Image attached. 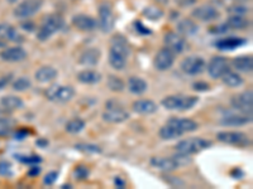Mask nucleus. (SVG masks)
Returning <instances> with one entry per match:
<instances>
[{"label": "nucleus", "mask_w": 253, "mask_h": 189, "mask_svg": "<svg viewBox=\"0 0 253 189\" xmlns=\"http://www.w3.org/2000/svg\"><path fill=\"white\" fill-rule=\"evenodd\" d=\"M132 109L135 114L152 115L157 111V103L152 100H137L132 103Z\"/></svg>", "instance_id": "obj_21"}, {"label": "nucleus", "mask_w": 253, "mask_h": 189, "mask_svg": "<svg viewBox=\"0 0 253 189\" xmlns=\"http://www.w3.org/2000/svg\"><path fill=\"white\" fill-rule=\"evenodd\" d=\"M191 15L195 19L202 20V22H205V23H209V22H214V20L219 19L220 13H219V10L215 6L210 5V4H204V5L196 6L193 10V13H191Z\"/></svg>", "instance_id": "obj_13"}, {"label": "nucleus", "mask_w": 253, "mask_h": 189, "mask_svg": "<svg viewBox=\"0 0 253 189\" xmlns=\"http://www.w3.org/2000/svg\"><path fill=\"white\" fill-rule=\"evenodd\" d=\"M114 184H115V187H117V188H119V189H123L124 187H126V182H124L121 177H115L114 178Z\"/></svg>", "instance_id": "obj_50"}, {"label": "nucleus", "mask_w": 253, "mask_h": 189, "mask_svg": "<svg viewBox=\"0 0 253 189\" xmlns=\"http://www.w3.org/2000/svg\"><path fill=\"white\" fill-rule=\"evenodd\" d=\"M78 81L83 85H95L101 81V75L94 69H84L78 73Z\"/></svg>", "instance_id": "obj_27"}, {"label": "nucleus", "mask_w": 253, "mask_h": 189, "mask_svg": "<svg viewBox=\"0 0 253 189\" xmlns=\"http://www.w3.org/2000/svg\"><path fill=\"white\" fill-rule=\"evenodd\" d=\"M32 83L29 81V78L27 77H19L13 82V89L18 92H23L27 91V90L31 89Z\"/></svg>", "instance_id": "obj_37"}, {"label": "nucleus", "mask_w": 253, "mask_h": 189, "mask_svg": "<svg viewBox=\"0 0 253 189\" xmlns=\"http://www.w3.org/2000/svg\"><path fill=\"white\" fill-rule=\"evenodd\" d=\"M221 81L224 83L225 86L230 87V89H237V87H241L243 83H245V80L243 77L236 73V72L228 71L225 75L221 76Z\"/></svg>", "instance_id": "obj_32"}, {"label": "nucleus", "mask_w": 253, "mask_h": 189, "mask_svg": "<svg viewBox=\"0 0 253 189\" xmlns=\"http://www.w3.org/2000/svg\"><path fill=\"white\" fill-rule=\"evenodd\" d=\"M44 0H23L14 9V15L18 19H28L41 10Z\"/></svg>", "instance_id": "obj_8"}, {"label": "nucleus", "mask_w": 253, "mask_h": 189, "mask_svg": "<svg viewBox=\"0 0 253 189\" xmlns=\"http://www.w3.org/2000/svg\"><path fill=\"white\" fill-rule=\"evenodd\" d=\"M6 1H8L9 4H15L18 1V0H6Z\"/></svg>", "instance_id": "obj_54"}, {"label": "nucleus", "mask_w": 253, "mask_h": 189, "mask_svg": "<svg viewBox=\"0 0 253 189\" xmlns=\"http://www.w3.org/2000/svg\"><path fill=\"white\" fill-rule=\"evenodd\" d=\"M228 26L227 24H223V26H216V27H213V28L210 29V32L211 33H215V34H221V33H224V32L228 31Z\"/></svg>", "instance_id": "obj_45"}, {"label": "nucleus", "mask_w": 253, "mask_h": 189, "mask_svg": "<svg viewBox=\"0 0 253 189\" xmlns=\"http://www.w3.org/2000/svg\"><path fill=\"white\" fill-rule=\"evenodd\" d=\"M182 72L189 76H198L205 71L207 62L200 56H190L186 57L180 64Z\"/></svg>", "instance_id": "obj_10"}, {"label": "nucleus", "mask_w": 253, "mask_h": 189, "mask_svg": "<svg viewBox=\"0 0 253 189\" xmlns=\"http://www.w3.org/2000/svg\"><path fill=\"white\" fill-rule=\"evenodd\" d=\"M18 160L22 161L24 164H28V165H36V164H40L42 161V158L40 155H31V157H18Z\"/></svg>", "instance_id": "obj_41"}, {"label": "nucleus", "mask_w": 253, "mask_h": 189, "mask_svg": "<svg viewBox=\"0 0 253 189\" xmlns=\"http://www.w3.org/2000/svg\"><path fill=\"white\" fill-rule=\"evenodd\" d=\"M129 119V112L123 109V105L115 100L105 103V111L103 112V120L110 124H121Z\"/></svg>", "instance_id": "obj_4"}, {"label": "nucleus", "mask_w": 253, "mask_h": 189, "mask_svg": "<svg viewBox=\"0 0 253 189\" xmlns=\"http://www.w3.org/2000/svg\"><path fill=\"white\" fill-rule=\"evenodd\" d=\"M135 29H137L138 32H141L142 34H150L151 33V31H148L147 28H144L143 24H142L141 22H137V23H135Z\"/></svg>", "instance_id": "obj_48"}, {"label": "nucleus", "mask_w": 253, "mask_h": 189, "mask_svg": "<svg viewBox=\"0 0 253 189\" xmlns=\"http://www.w3.org/2000/svg\"><path fill=\"white\" fill-rule=\"evenodd\" d=\"M115 17L109 4H101L99 6V23L98 27L104 33H110L114 29Z\"/></svg>", "instance_id": "obj_12"}, {"label": "nucleus", "mask_w": 253, "mask_h": 189, "mask_svg": "<svg viewBox=\"0 0 253 189\" xmlns=\"http://www.w3.org/2000/svg\"><path fill=\"white\" fill-rule=\"evenodd\" d=\"M227 10L228 13H230V14H237V15H246L250 13V8H247V6L243 5L242 3H237L234 4V5H230Z\"/></svg>", "instance_id": "obj_38"}, {"label": "nucleus", "mask_w": 253, "mask_h": 189, "mask_svg": "<svg viewBox=\"0 0 253 189\" xmlns=\"http://www.w3.org/2000/svg\"><path fill=\"white\" fill-rule=\"evenodd\" d=\"M57 178H58V173L57 172L47 173L46 177L43 178V184H46V186H52L53 183H56Z\"/></svg>", "instance_id": "obj_42"}, {"label": "nucleus", "mask_w": 253, "mask_h": 189, "mask_svg": "<svg viewBox=\"0 0 253 189\" xmlns=\"http://www.w3.org/2000/svg\"><path fill=\"white\" fill-rule=\"evenodd\" d=\"M13 75H8V76H4V77L0 78V90L4 89L5 86H8L9 82L12 81Z\"/></svg>", "instance_id": "obj_47"}, {"label": "nucleus", "mask_w": 253, "mask_h": 189, "mask_svg": "<svg viewBox=\"0 0 253 189\" xmlns=\"http://www.w3.org/2000/svg\"><path fill=\"white\" fill-rule=\"evenodd\" d=\"M199 31L198 24L191 19H182L181 22L177 23V32L178 34L186 35V37H191V35L196 34Z\"/></svg>", "instance_id": "obj_28"}, {"label": "nucleus", "mask_w": 253, "mask_h": 189, "mask_svg": "<svg viewBox=\"0 0 253 189\" xmlns=\"http://www.w3.org/2000/svg\"><path fill=\"white\" fill-rule=\"evenodd\" d=\"M36 144H37L40 148H42V149H43V148H46V146L48 145V141H47L46 139H38V140L36 141Z\"/></svg>", "instance_id": "obj_52"}, {"label": "nucleus", "mask_w": 253, "mask_h": 189, "mask_svg": "<svg viewBox=\"0 0 253 189\" xmlns=\"http://www.w3.org/2000/svg\"><path fill=\"white\" fill-rule=\"evenodd\" d=\"M128 90H129L133 94H143L144 92L148 90V83H147L143 78L132 76V77L128 80Z\"/></svg>", "instance_id": "obj_29"}, {"label": "nucleus", "mask_w": 253, "mask_h": 189, "mask_svg": "<svg viewBox=\"0 0 253 189\" xmlns=\"http://www.w3.org/2000/svg\"><path fill=\"white\" fill-rule=\"evenodd\" d=\"M207 69L210 77L213 80H218V78H221V76L225 75L228 71H230V66L227 58L221 57V56H214L208 63Z\"/></svg>", "instance_id": "obj_11"}, {"label": "nucleus", "mask_w": 253, "mask_h": 189, "mask_svg": "<svg viewBox=\"0 0 253 189\" xmlns=\"http://www.w3.org/2000/svg\"><path fill=\"white\" fill-rule=\"evenodd\" d=\"M232 64L238 72L251 73L253 69V58L252 56H239L232 61Z\"/></svg>", "instance_id": "obj_26"}, {"label": "nucleus", "mask_w": 253, "mask_h": 189, "mask_svg": "<svg viewBox=\"0 0 253 189\" xmlns=\"http://www.w3.org/2000/svg\"><path fill=\"white\" fill-rule=\"evenodd\" d=\"M216 138L220 143L238 146V148H248V146L252 145L250 135L242 131H221L218 132Z\"/></svg>", "instance_id": "obj_6"}, {"label": "nucleus", "mask_w": 253, "mask_h": 189, "mask_svg": "<svg viewBox=\"0 0 253 189\" xmlns=\"http://www.w3.org/2000/svg\"><path fill=\"white\" fill-rule=\"evenodd\" d=\"M72 26L83 32H92L98 28V22L86 14H76L72 17Z\"/></svg>", "instance_id": "obj_16"}, {"label": "nucleus", "mask_w": 253, "mask_h": 189, "mask_svg": "<svg viewBox=\"0 0 253 189\" xmlns=\"http://www.w3.org/2000/svg\"><path fill=\"white\" fill-rule=\"evenodd\" d=\"M0 174L1 175H9L10 174V164L5 163H0Z\"/></svg>", "instance_id": "obj_46"}, {"label": "nucleus", "mask_w": 253, "mask_h": 189, "mask_svg": "<svg viewBox=\"0 0 253 189\" xmlns=\"http://www.w3.org/2000/svg\"><path fill=\"white\" fill-rule=\"evenodd\" d=\"M165 46L166 48L170 49L173 53H182L185 51V47H186V42H185V38L181 34H178L176 32H169L165 34L164 38Z\"/></svg>", "instance_id": "obj_15"}, {"label": "nucleus", "mask_w": 253, "mask_h": 189, "mask_svg": "<svg viewBox=\"0 0 253 189\" xmlns=\"http://www.w3.org/2000/svg\"><path fill=\"white\" fill-rule=\"evenodd\" d=\"M41 166L38 165V164H36V165H31V169L28 170V175L29 177H38V175L41 174Z\"/></svg>", "instance_id": "obj_44"}, {"label": "nucleus", "mask_w": 253, "mask_h": 189, "mask_svg": "<svg viewBox=\"0 0 253 189\" xmlns=\"http://www.w3.org/2000/svg\"><path fill=\"white\" fill-rule=\"evenodd\" d=\"M107 85L108 87H109L110 91L113 92H122L126 89V83H124V81L122 80L121 77L114 75H110L109 77H108Z\"/></svg>", "instance_id": "obj_36"}, {"label": "nucleus", "mask_w": 253, "mask_h": 189, "mask_svg": "<svg viewBox=\"0 0 253 189\" xmlns=\"http://www.w3.org/2000/svg\"><path fill=\"white\" fill-rule=\"evenodd\" d=\"M252 121V115H228L220 120L221 125L224 126H243Z\"/></svg>", "instance_id": "obj_25"}, {"label": "nucleus", "mask_w": 253, "mask_h": 189, "mask_svg": "<svg viewBox=\"0 0 253 189\" xmlns=\"http://www.w3.org/2000/svg\"><path fill=\"white\" fill-rule=\"evenodd\" d=\"M213 145V143L209 140H205L202 138H193L187 139V140H182L176 145V150L178 153H184L187 155H193L196 153H200L202 150L208 149Z\"/></svg>", "instance_id": "obj_7"}, {"label": "nucleus", "mask_w": 253, "mask_h": 189, "mask_svg": "<svg viewBox=\"0 0 253 189\" xmlns=\"http://www.w3.org/2000/svg\"><path fill=\"white\" fill-rule=\"evenodd\" d=\"M47 100L56 103L69 102L75 96V90L71 86H62V85H52L44 92Z\"/></svg>", "instance_id": "obj_5"}, {"label": "nucleus", "mask_w": 253, "mask_h": 189, "mask_svg": "<svg viewBox=\"0 0 253 189\" xmlns=\"http://www.w3.org/2000/svg\"><path fill=\"white\" fill-rule=\"evenodd\" d=\"M22 28L24 29V31H28V32H33L36 29V26L33 23H31V22H26V23L22 24Z\"/></svg>", "instance_id": "obj_51"}, {"label": "nucleus", "mask_w": 253, "mask_h": 189, "mask_svg": "<svg viewBox=\"0 0 253 189\" xmlns=\"http://www.w3.org/2000/svg\"><path fill=\"white\" fill-rule=\"evenodd\" d=\"M58 76V71L51 66H42L36 71V80L40 83H49L55 81Z\"/></svg>", "instance_id": "obj_23"}, {"label": "nucleus", "mask_w": 253, "mask_h": 189, "mask_svg": "<svg viewBox=\"0 0 253 189\" xmlns=\"http://www.w3.org/2000/svg\"><path fill=\"white\" fill-rule=\"evenodd\" d=\"M232 1H236V3H245V1H248V0H232Z\"/></svg>", "instance_id": "obj_53"}, {"label": "nucleus", "mask_w": 253, "mask_h": 189, "mask_svg": "<svg viewBox=\"0 0 253 189\" xmlns=\"http://www.w3.org/2000/svg\"><path fill=\"white\" fill-rule=\"evenodd\" d=\"M101 52L99 48H87L86 51H84L79 58V63L81 66L85 67H94L96 66L100 61Z\"/></svg>", "instance_id": "obj_20"}, {"label": "nucleus", "mask_w": 253, "mask_h": 189, "mask_svg": "<svg viewBox=\"0 0 253 189\" xmlns=\"http://www.w3.org/2000/svg\"><path fill=\"white\" fill-rule=\"evenodd\" d=\"M167 124L173 126L176 130L181 135L186 134V132H193L199 129V124L196 121L191 120V119H178V118H171L167 121Z\"/></svg>", "instance_id": "obj_17"}, {"label": "nucleus", "mask_w": 253, "mask_h": 189, "mask_svg": "<svg viewBox=\"0 0 253 189\" xmlns=\"http://www.w3.org/2000/svg\"><path fill=\"white\" fill-rule=\"evenodd\" d=\"M0 39L15 42V43H19V42H23L24 40L23 37L18 33V31L14 27L5 23L0 24Z\"/></svg>", "instance_id": "obj_24"}, {"label": "nucleus", "mask_w": 253, "mask_h": 189, "mask_svg": "<svg viewBox=\"0 0 253 189\" xmlns=\"http://www.w3.org/2000/svg\"><path fill=\"white\" fill-rule=\"evenodd\" d=\"M75 149L80 150L83 153H87V154H96V153H101V149L99 146L92 145V144H78L75 145Z\"/></svg>", "instance_id": "obj_39"}, {"label": "nucleus", "mask_w": 253, "mask_h": 189, "mask_svg": "<svg viewBox=\"0 0 253 189\" xmlns=\"http://www.w3.org/2000/svg\"><path fill=\"white\" fill-rule=\"evenodd\" d=\"M230 103L234 110L242 112L245 115H252L253 110V92L252 90L241 92L238 94H234Z\"/></svg>", "instance_id": "obj_9"}, {"label": "nucleus", "mask_w": 253, "mask_h": 189, "mask_svg": "<svg viewBox=\"0 0 253 189\" xmlns=\"http://www.w3.org/2000/svg\"><path fill=\"white\" fill-rule=\"evenodd\" d=\"M164 10H162L160 6H156V5H150L147 6V8H144L143 10V15L147 18V19L150 20H153V22H156V20H160L162 17H164Z\"/></svg>", "instance_id": "obj_35"}, {"label": "nucleus", "mask_w": 253, "mask_h": 189, "mask_svg": "<svg viewBox=\"0 0 253 189\" xmlns=\"http://www.w3.org/2000/svg\"><path fill=\"white\" fill-rule=\"evenodd\" d=\"M130 55L128 42L122 35H114L112 38V46L109 51V64L117 71H122L126 67V60Z\"/></svg>", "instance_id": "obj_1"}, {"label": "nucleus", "mask_w": 253, "mask_h": 189, "mask_svg": "<svg viewBox=\"0 0 253 189\" xmlns=\"http://www.w3.org/2000/svg\"><path fill=\"white\" fill-rule=\"evenodd\" d=\"M74 174H75L78 181H85V179H87V177H89L90 172L89 169H87V166L78 165L75 168V170H74Z\"/></svg>", "instance_id": "obj_40"}, {"label": "nucleus", "mask_w": 253, "mask_h": 189, "mask_svg": "<svg viewBox=\"0 0 253 189\" xmlns=\"http://www.w3.org/2000/svg\"><path fill=\"white\" fill-rule=\"evenodd\" d=\"M158 1H162V3H167L169 0H158Z\"/></svg>", "instance_id": "obj_55"}, {"label": "nucleus", "mask_w": 253, "mask_h": 189, "mask_svg": "<svg viewBox=\"0 0 253 189\" xmlns=\"http://www.w3.org/2000/svg\"><path fill=\"white\" fill-rule=\"evenodd\" d=\"M193 90L196 92H205V91H209L210 86H209V83L199 81V82L193 83Z\"/></svg>", "instance_id": "obj_43"}, {"label": "nucleus", "mask_w": 253, "mask_h": 189, "mask_svg": "<svg viewBox=\"0 0 253 189\" xmlns=\"http://www.w3.org/2000/svg\"><path fill=\"white\" fill-rule=\"evenodd\" d=\"M85 121L83 120V119H72V120H70L69 123L66 124V126H65V129H66L67 132H70V134H79V132L83 131L84 129H85Z\"/></svg>", "instance_id": "obj_34"}, {"label": "nucleus", "mask_w": 253, "mask_h": 189, "mask_svg": "<svg viewBox=\"0 0 253 189\" xmlns=\"http://www.w3.org/2000/svg\"><path fill=\"white\" fill-rule=\"evenodd\" d=\"M228 28L232 29H247L251 26V22L245 17V15H237V14H230V17L227 19Z\"/></svg>", "instance_id": "obj_30"}, {"label": "nucleus", "mask_w": 253, "mask_h": 189, "mask_svg": "<svg viewBox=\"0 0 253 189\" xmlns=\"http://www.w3.org/2000/svg\"><path fill=\"white\" fill-rule=\"evenodd\" d=\"M1 107L8 111H14V110H20L24 107L23 100L17 96H5L0 100Z\"/></svg>", "instance_id": "obj_31"}, {"label": "nucleus", "mask_w": 253, "mask_h": 189, "mask_svg": "<svg viewBox=\"0 0 253 189\" xmlns=\"http://www.w3.org/2000/svg\"><path fill=\"white\" fill-rule=\"evenodd\" d=\"M230 175H232L234 179H241V178L243 177V172H242L239 168H234V169L230 172Z\"/></svg>", "instance_id": "obj_49"}, {"label": "nucleus", "mask_w": 253, "mask_h": 189, "mask_svg": "<svg viewBox=\"0 0 253 189\" xmlns=\"http://www.w3.org/2000/svg\"><path fill=\"white\" fill-rule=\"evenodd\" d=\"M246 43H247V40L246 39H242V38L232 35V37L219 39L215 43V46L216 48L220 49V51H233V49H237L239 48V47L245 46Z\"/></svg>", "instance_id": "obj_22"}, {"label": "nucleus", "mask_w": 253, "mask_h": 189, "mask_svg": "<svg viewBox=\"0 0 253 189\" xmlns=\"http://www.w3.org/2000/svg\"><path fill=\"white\" fill-rule=\"evenodd\" d=\"M151 165L156 169L164 170V172H173V170L178 169L177 161L175 160V158H165V157H153L151 159Z\"/></svg>", "instance_id": "obj_18"}, {"label": "nucleus", "mask_w": 253, "mask_h": 189, "mask_svg": "<svg viewBox=\"0 0 253 189\" xmlns=\"http://www.w3.org/2000/svg\"><path fill=\"white\" fill-rule=\"evenodd\" d=\"M160 136H161V139H164V140H175V139L177 138H181L182 135L180 134L173 126L166 124V125H164L161 129H160Z\"/></svg>", "instance_id": "obj_33"}, {"label": "nucleus", "mask_w": 253, "mask_h": 189, "mask_svg": "<svg viewBox=\"0 0 253 189\" xmlns=\"http://www.w3.org/2000/svg\"><path fill=\"white\" fill-rule=\"evenodd\" d=\"M0 58L5 62H20L27 58V52L22 47H9L0 52Z\"/></svg>", "instance_id": "obj_19"}, {"label": "nucleus", "mask_w": 253, "mask_h": 189, "mask_svg": "<svg viewBox=\"0 0 253 189\" xmlns=\"http://www.w3.org/2000/svg\"><path fill=\"white\" fill-rule=\"evenodd\" d=\"M63 27H65V22H63L62 17L56 14L48 15V17L43 20V23L40 27V29H38L37 39L40 40V42H46V40H48L55 33L60 32Z\"/></svg>", "instance_id": "obj_3"}, {"label": "nucleus", "mask_w": 253, "mask_h": 189, "mask_svg": "<svg viewBox=\"0 0 253 189\" xmlns=\"http://www.w3.org/2000/svg\"><path fill=\"white\" fill-rule=\"evenodd\" d=\"M199 102L198 96L186 94H171L161 101V105L170 111H187L191 110Z\"/></svg>", "instance_id": "obj_2"}, {"label": "nucleus", "mask_w": 253, "mask_h": 189, "mask_svg": "<svg viewBox=\"0 0 253 189\" xmlns=\"http://www.w3.org/2000/svg\"><path fill=\"white\" fill-rule=\"evenodd\" d=\"M175 62V53L171 52L169 48H162L157 52V55L155 56L153 60V64H155L156 69L158 71H167L173 66Z\"/></svg>", "instance_id": "obj_14"}]
</instances>
